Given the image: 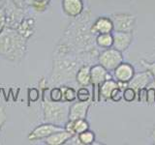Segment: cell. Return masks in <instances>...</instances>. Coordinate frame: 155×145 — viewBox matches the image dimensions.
<instances>
[{
	"label": "cell",
	"mask_w": 155,
	"mask_h": 145,
	"mask_svg": "<svg viewBox=\"0 0 155 145\" xmlns=\"http://www.w3.org/2000/svg\"><path fill=\"white\" fill-rule=\"evenodd\" d=\"M64 127L62 126H58L51 123H44L42 125H39L36 127L32 132L29 133L28 134V139L30 141H38V140H44L48 135H51L53 133L59 132V130H63Z\"/></svg>",
	"instance_id": "9c48e42d"
},
{
	"label": "cell",
	"mask_w": 155,
	"mask_h": 145,
	"mask_svg": "<svg viewBox=\"0 0 155 145\" xmlns=\"http://www.w3.org/2000/svg\"><path fill=\"white\" fill-rule=\"evenodd\" d=\"M38 85H39V89H40L41 91H44V90L48 89V82L47 81L46 79H44V77L40 79V81H39V83H38Z\"/></svg>",
	"instance_id": "e575fe53"
},
{
	"label": "cell",
	"mask_w": 155,
	"mask_h": 145,
	"mask_svg": "<svg viewBox=\"0 0 155 145\" xmlns=\"http://www.w3.org/2000/svg\"><path fill=\"white\" fill-rule=\"evenodd\" d=\"M78 138L81 145H91L95 142V134L90 130H86L85 132H82L78 134Z\"/></svg>",
	"instance_id": "603a6c76"
},
{
	"label": "cell",
	"mask_w": 155,
	"mask_h": 145,
	"mask_svg": "<svg viewBox=\"0 0 155 145\" xmlns=\"http://www.w3.org/2000/svg\"><path fill=\"white\" fill-rule=\"evenodd\" d=\"M77 100L81 102L91 101V93L89 89L87 87H80L77 90Z\"/></svg>",
	"instance_id": "484cf974"
},
{
	"label": "cell",
	"mask_w": 155,
	"mask_h": 145,
	"mask_svg": "<svg viewBox=\"0 0 155 145\" xmlns=\"http://www.w3.org/2000/svg\"><path fill=\"white\" fill-rule=\"evenodd\" d=\"M123 62L122 52L114 47L106 48L99 52L98 63L109 72H113L120 63Z\"/></svg>",
	"instance_id": "52a82bcc"
},
{
	"label": "cell",
	"mask_w": 155,
	"mask_h": 145,
	"mask_svg": "<svg viewBox=\"0 0 155 145\" xmlns=\"http://www.w3.org/2000/svg\"><path fill=\"white\" fill-rule=\"evenodd\" d=\"M40 91H39L37 88H30L28 89V92H27V98H28V101L29 102H37L40 98Z\"/></svg>",
	"instance_id": "f1b7e54d"
},
{
	"label": "cell",
	"mask_w": 155,
	"mask_h": 145,
	"mask_svg": "<svg viewBox=\"0 0 155 145\" xmlns=\"http://www.w3.org/2000/svg\"><path fill=\"white\" fill-rule=\"evenodd\" d=\"M3 7L6 14V27L17 29L18 24L25 18L24 8L17 6L10 0H4Z\"/></svg>",
	"instance_id": "8992f818"
},
{
	"label": "cell",
	"mask_w": 155,
	"mask_h": 145,
	"mask_svg": "<svg viewBox=\"0 0 155 145\" xmlns=\"http://www.w3.org/2000/svg\"><path fill=\"white\" fill-rule=\"evenodd\" d=\"M51 0H25V6L31 8L37 13H43L48 9Z\"/></svg>",
	"instance_id": "7402d4cb"
},
{
	"label": "cell",
	"mask_w": 155,
	"mask_h": 145,
	"mask_svg": "<svg viewBox=\"0 0 155 145\" xmlns=\"http://www.w3.org/2000/svg\"><path fill=\"white\" fill-rule=\"evenodd\" d=\"M123 100L126 103H133L137 100V92L131 87H126L123 90Z\"/></svg>",
	"instance_id": "4316f807"
},
{
	"label": "cell",
	"mask_w": 155,
	"mask_h": 145,
	"mask_svg": "<svg viewBox=\"0 0 155 145\" xmlns=\"http://www.w3.org/2000/svg\"><path fill=\"white\" fill-rule=\"evenodd\" d=\"M152 79H153L152 75L150 74L147 70H145L143 72H137V74H135L133 79L129 81L128 86L131 87V88H133L138 93V91L140 89L147 87Z\"/></svg>",
	"instance_id": "5bb4252c"
},
{
	"label": "cell",
	"mask_w": 155,
	"mask_h": 145,
	"mask_svg": "<svg viewBox=\"0 0 155 145\" xmlns=\"http://www.w3.org/2000/svg\"><path fill=\"white\" fill-rule=\"evenodd\" d=\"M93 14L90 10H84L79 17L74 18L65 29L55 50L74 53H87L99 50L95 43L96 35L91 31Z\"/></svg>",
	"instance_id": "6da1fadb"
},
{
	"label": "cell",
	"mask_w": 155,
	"mask_h": 145,
	"mask_svg": "<svg viewBox=\"0 0 155 145\" xmlns=\"http://www.w3.org/2000/svg\"><path fill=\"white\" fill-rule=\"evenodd\" d=\"M140 64L143 65V67L145 68V70H147L150 74L152 75L153 77H155V61L149 62L147 60H140Z\"/></svg>",
	"instance_id": "f546056e"
},
{
	"label": "cell",
	"mask_w": 155,
	"mask_h": 145,
	"mask_svg": "<svg viewBox=\"0 0 155 145\" xmlns=\"http://www.w3.org/2000/svg\"><path fill=\"white\" fill-rule=\"evenodd\" d=\"M114 24V31L118 32H134L136 28L137 18L132 14L116 13L110 16Z\"/></svg>",
	"instance_id": "ba28073f"
},
{
	"label": "cell",
	"mask_w": 155,
	"mask_h": 145,
	"mask_svg": "<svg viewBox=\"0 0 155 145\" xmlns=\"http://www.w3.org/2000/svg\"><path fill=\"white\" fill-rule=\"evenodd\" d=\"M17 31L25 39H30L36 31V21L33 18H24L17 27Z\"/></svg>",
	"instance_id": "2e32d148"
},
{
	"label": "cell",
	"mask_w": 155,
	"mask_h": 145,
	"mask_svg": "<svg viewBox=\"0 0 155 145\" xmlns=\"http://www.w3.org/2000/svg\"><path fill=\"white\" fill-rule=\"evenodd\" d=\"M48 99L53 102H64L63 101V92L61 86H52L50 89Z\"/></svg>",
	"instance_id": "d4e9b609"
},
{
	"label": "cell",
	"mask_w": 155,
	"mask_h": 145,
	"mask_svg": "<svg viewBox=\"0 0 155 145\" xmlns=\"http://www.w3.org/2000/svg\"><path fill=\"white\" fill-rule=\"evenodd\" d=\"M7 121V113L6 110H5L4 106L0 105V134H1V130L3 128L4 124L6 123Z\"/></svg>",
	"instance_id": "836d02e7"
},
{
	"label": "cell",
	"mask_w": 155,
	"mask_h": 145,
	"mask_svg": "<svg viewBox=\"0 0 155 145\" xmlns=\"http://www.w3.org/2000/svg\"><path fill=\"white\" fill-rule=\"evenodd\" d=\"M95 43L99 48H110L113 47L114 45V37L111 33H102L97 34L95 38Z\"/></svg>",
	"instance_id": "44dd1931"
},
{
	"label": "cell",
	"mask_w": 155,
	"mask_h": 145,
	"mask_svg": "<svg viewBox=\"0 0 155 145\" xmlns=\"http://www.w3.org/2000/svg\"><path fill=\"white\" fill-rule=\"evenodd\" d=\"M117 87H118L117 81H116L114 77L104 81L103 83H102V85L100 86V89H99V95H100L101 100L110 101L111 92H113L115 88H117Z\"/></svg>",
	"instance_id": "ffe728a7"
},
{
	"label": "cell",
	"mask_w": 155,
	"mask_h": 145,
	"mask_svg": "<svg viewBox=\"0 0 155 145\" xmlns=\"http://www.w3.org/2000/svg\"><path fill=\"white\" fill-rule=\"evenodd\" d=\"M10 1H12L14 4H16L18 7H22V8L25 7V4H24L25 0H10Z\"/></svg>",
	"instance_id": "d590c367"
},
{
	"label": "cell",
	"mask_w": 155,
	"mask_h": 145,
	"mask_svg": "<svg viewBox=\"0 0 155 145\" xmlns=\"http://www.w3.org/2000/svg\"><path fill=\"white\" fill-rule=\"evenodd\" d=\"M73 137V134H70L67 130H59V132L53 133L51 135H48V137L44 139L45 144L48 145H61V144H66L71 137Z\"/></svg>",
	"instance_id": "ac0fdd59"
},
{
	"label": "cell",
	"mask_w": 155,
	"mask_h": 145,
	"mask_svg": "<svg viewBox=\"0 0 155 145\" xmlns=\"http://www.w3.org/2000/svg\"><path fill=\"white\" fill-rule=\"evenodd\" d=\"M110 72L100 65L99 63L92 65L90 68V79H91V85H92V94H91V101L92 103H99L101 101L99 95V89L104 81L107 79H113Z\"/></svg>",
	"instance_id": "5b68a950"
},
{
	"label": "cell",
	"mask_w": 155,
	"mask_h": 145,
	"mask_svg": "<svg viewBox=\"0 0 155 145\" xmlns=\"http://www.w3.org/2000/svg\"><path fill=\"white\" fill-rule=\"evenodd\" d=\"M121 100H123V90L119 87L115 88L110 94V101L114 103H118Z\"/></svg>",
	"instance_id": "83f0119b"
},
{
	"label": "cell",
	"mask_w": 155,
	"mask_h": 145,
	"mask_svg": "<svg viewBox=\"0 0 155 145\" xmlns=\"http://www.w3.org/2000/svg\"><path fill=\"white\" fill-rule=\"evenodd\" d=\"M114 45L113 47L121 52L126 51L133 42V32H118L113 33Z\"/></svg>",
	"instance_id": "4fadbf2b"
},
{
	"label": "cell",
	"mask_w": 155,
	"mask_h": 145,
	"mask_svg": "<svg viewBox=\"0 0 155 145\" xmlns=\"http://www.w3.org/2000/svg\"><path fill=\"white\" fill-rule=\"evenodd\" d=\"M3 1H4V0H0V7H1L2 5H3Z\"/></svg>",
	"instance_id": "f35d334b"
},
{
	"label": "cell",
	"mask_w": 155,
	"mask_h": 145,
	"mask_svg": "<svg viewBox=\"0 0 155 145\" xmlns=\"http://www.w3.org/2000/svg\"><path fill=\"white\" fill-rule=\"evenodd\" d=\"M63 92V101L68 103H73L77 100V90L74 87H70L67 85H61Z\"/></svg>",
	"instance_id": "cb8c5ba5"
},
{
	"label": "cell",
	"mask_w": 155,
	"mask_h": 145,
	"mask_svg": "<svg viewBox=\"0 0 155 145\" xmlns=\"http://www.w3.org/2000/svg\"><path fill=\"white\" fill-rule=\"evenodd\" d=\"M147 87L140 89L138 91V93H137V100H138L139 103L147 104Z\"/></svg>",
	"instance_id": "4dcf8cb0"
},
{
	"label": "cell",
	"mask_w": 155,
	"mask_h": 145,
	"mask_svg": "<svg viewBox=\"0 0 155 145\" xmlns=\"http://www.w3.org/2000/svg\"><path fill=\"white\" fill-rule=\"evenodd\" d=\"M147 104L149 105H152L155 104V90L152 87H147Z\"/></svg>",
	"instance_id": "1f68e13d"
},
{
	"label": "cell",
	"mask_w": 155,
	"mask_h": 145,
	"mask_svg": "<svg viewBox=\"0 0 155 145\" xmlns=\"http://www.w3.org/2000/svg\"><path fill=\"white\" fill-rule=\"evenodd\" d=\"M92 65L85 64L80 68L76 75V82L81 87H87L91 85L90 79V68Z\"/></svg>",
	"instance_id": "d6986e66"
},
{
	"label": "cell",
	"mask_w": 155,
	"mask_h": 145,
	"mask_svg": "<svg viewBox=\"0 0 155 145\" xmlns=\"http://www.w3.org/2000/svg\"><path fill=\"white\" fill-rule=\"evenodd\" d=\"M6 27V14L3 5L0 7V33L3 31V29Z\"/></svg>",
	"instance_id": "d6a6232c"
},
{
	"label": "cell",
	"mask_w": 155,
	"mask_h": 145,
	"mask_svg": "<svg viewBox=\"0 0 155 145\" xmlns=\"http://www.w3.org/2000/svg\"><path fill=\"white\" fill-rule=\"evenodd\" d=\"M61 7L64 14L71 18L79 17L84 11V4L82 0H62Z\"/></svg>",
	"instance_id": "8fae6325"
},
{
	"label": "cell",
	"mask_w": 155,
	"mask_h": 145,
	"mask_svg": "<svg viewBox=\"0 0 155 145\" xmlns=\"http://www.w3.org/2000/svg\"><path fill=\"white\" fill-rule=\"evenodd\" d=\"M150 137H151L152 143L155 145V125L153 126V128H152V130H151V134H150Z\"/></svg>",
	"instance_id": "8d00e7d4"
},
{
	"label": "cell",
	"mask_w": 155,
	"mask_h": 145,
	"mask_svg": "<svg viewBox=\"0 0 155 145\" xmlns=\"http://www.w3.org/2000/svg\"><path fill=\"white\" fill-rule=\"evenodd\" d=\"M64 130L69 132L70 134H79L86 130H89V124L87 122L86 118H81L76 120H68L67 123L64 125Z\"/></svg>",
	"instance_id": "e0dca14e"
},
{
	"label": "cell",
	"mask_w": 155,
	"mask_h": 145,
	"mask_svg": "<svg viewBox=\"0 0 155 145\" xmlns=\"http://www.w3.org/2000/svg\"><path fill=\"white\" fill-rule=\"evenodd\" d=\"M91 31L95 35L102 33H113L114 24L110 17H99L93 21L91 25Z\"/></svg>",
	"instance_id": "9a60e30c"
},
{
	"label": "cell",
	"mask_w": 155,
	"mask_h": 145,
	"mask_svg": "<svg viewBox=\"0 0 155 145\" xmlns=\"http://www.w3.org/2000/svg\"><path fill=\"white\" fill-rule=\"evenodd\" d=\"M91 101L81 102L77 101L73 102V104L70 105L69 109V120H76L81 118H86L87 113H88L89 108L91 105Z\"/></svg>",
	"instance_id": "7c38bea8"
},
{
	"label": "cell",
	"mask_w": 155,
	"mask_h": 145,
	"mask_svg": "<svg viewBox=\"0 0 155 145\" xmlns=\"http://www.w3.org/2000/svg\"><path fill=\"white\" fill-rule=\"evenodd\" d=\"M147 87H152V88L155 90V77H153V79L149 82V84Z\"/></svg>",
	"instance_id": "74e56055"
},
{
	"label": "cell",
	"mask_w": 155,
	"mask_h": 145,
	"mask_svg": "<svg viewBox=\"0 0 155 145\" xmlns=\"http://www.w3.org/2000/svg\"><path fill=\"white\" fill-rule=\"evenodd\" d=\"M99 52V50H96L79 54L54 50L52 70L48 84L51 86H61L76 81V75L81 66L85 64L94 65L98 63Z\"/></svg>",
	"instance_id": "7a4b0ae2"
},
{
	"label": "cell",
	"mask_w": 155,
	"mask_h": 145,
	"mask_svg": "<svg viewBox=\"0 0 155 145\" xmlns=\"http://www.w3.org/2000/svg\"><path fill=\"white\" fill-rule=\"evenodd\" d=\"M27 41L17 29L5 27L0 33V57L19 64L26 54Z\"/></svg>",
	"instance_id": "3957f363"
},
{
	"label": "cell",
	"mask_w": 155,
	"mask_h": 145,
	"mask_svg": "<svg viewBox=\"0 0 155 145\" xmlns=\"http://www.w3.org/2000/svg\"><path fill=\"white\" fill-rule=\"evenodd\" d=\"M42 108L44 113V121L58 126H62L69 120L70 103L68 102H53L46 99V96L42 94Z\"/></svg>",
	"instance_id": "277c9868"
},
{
	"label": "cell",
	"mask_w": 155,
	"mask_h": 145,
	"mask_svg": "<svg viewBox=\"0 0 155 145\" xmlns=\"http://www.w3.org/2000/svg\"><path fill=\"white\" fill-rule=\"evenodd\" d=\"M114 79L116 81L128 82L133 79L135 76V68L127 62H122L113 71Z\"/></svg>",
	"instance_id": "30bf717a"
}]
</instances>
